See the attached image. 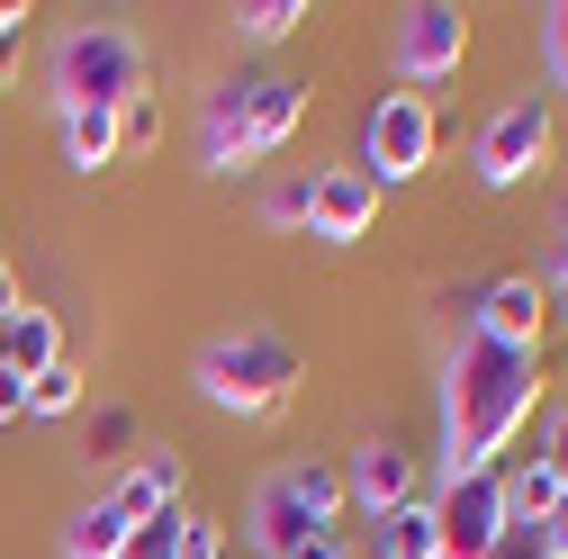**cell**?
Segmentation results:
<instances>
[{
	"label": "cell",
	"mask_w": 568,
	"mask_h": 559,
	"mask_svg": "<svg viewBox=\"0 0 568 559\" xmlns=\"http://www.w3.org/2000/svg\"><path fill=\"white\" fill-rule=\"evenodd\" d=\"M253 559H290L298 541H325L343 532V469L334 460H280L262 487H253Z\"/></svg>",
	"instance_id": "obj_4"
},
{
	"label": "cell",
	"mask_w": 568,
	"mask_h": 559,
	"mask_svg": "<svg viewBox=\"0 0 568 559\" xmlns=\"http://www.w3.org/2000/svg\"><path fill=\"white\" fill-rule=\"evenodd\" d=\"M163 145V91H135L118 109V154H154Z\"/></svg>",
	"instance_id": "obj_21"
},
{
	"label": "cell",
	"mask_w": 568,
	"mask_h": 559,
	"mask_svg": "<svg viewBox=\"0 0 568 559\" xmlns=\"http://www.w3.org/2000/svg\"><path fill=\"white\" fill-rule=\"evenodd\" d=\"M371 559H443V532H434V487H424L415 506L379 515V541H371Z\"/></svg>",
	"instance_id": "obj_16"
},
{
	"label": "cell",
	"mask_w": 568,
	"mask_h": 559,
	"mask_svg": "<svg viewBox=\"0 0 568 559\" xmlns=\"http://www.w3.org/2000/svg\"><path fill=\"white\" fill-rule=\"evenodd\" d=\"M199 163H207V172H253V145H244V91H235V73L199 100Z\"/></svg>",
	"instance_id": "obj_14"
},
{
	"label": "cell",
	"mask_w": 568,
	"mask_h": 559,
	"mask_svg": "<svg viewBox=\"0 0 568 559\" xmlns=\"http://www.w3.org/2000/svg\"><path fill=\"white\" fill-rule=\"evenodd\" d=\"M424 497V469H415V443L406 434H371L362 451L343 460V515H397V506H415Z\"/></svg>",
	"instance_id": "obj_7"
},
{
	"label": "cell",
	"mask_w": 568,
	"mask_h": 559,
	"mask_svg": "<svg viewBox=\"0 0 568 559\" xmlns=\"http://www.w3.org/2000/svg\"><path fill=\"white\" fill-rule=\"evenodd\" d=\"M541 406V353H515V343H487L460 334L452 362H443V478H478V469H506V451L524 443Z\"/></svg>",
	"instance_id": "obj_1"
},
{
	"label": "cell",
	"mask_w": 568,
	"mask_h": 559,
	"mask_svg": "<svg viewBox=\"0 0 568 559\" xmlns=\"http://www.w3.org/2000/svg\"><path fill=\"white\" fill-rule=\"evenodd\" d=\"M550 135H559L550 91H524V100H506V109H487L469 163H478V181H487V190H524V181L550 163Z\"/></svg>",
	"instance_id": "obj_6"
},
{
	"label": "cell",
	"mask_w": 568,
	"mask_h": 559,
	"mask_svg": "<svg viewBox=\"0 0 568 559\" xmlns=\"http://www.w3.org/2000/svg\"><path fill=\"white\" fill-rule=\"evenodd\" d=\"M541 532H550V550L568 559V487H559V506H550V524H541Z\"/></svg>",
	"instance_id": "obj_28"
},
{
	"label": "cell",
	"mask_w": 568,
	"mask_h": 559,
	"mask_svg": "<svg viewBox=\"0 0 568 559\" xmlns=\"http://www.w3.org/2000/svg\"><path fill=\"white\" fill-rule=\"evenodd\" d=\"M460 63H469V10H460V0H415V10L397 19V73H406V91L452 82Z\"/></svg>",
	"instance_id": "obj_8"
},
{
	"label": "cell",
	"mask_w": 568,
	"mask_h": 559,
	"mask_svg": "<svg viewBox=\"0 0 568 559\" xmlns=\"http://www.w3.org/2000/svg\"><path fill=\"white\" fill-rule=\"evenodd\" d=\"M379 207H388V190L362 163H325L316 190H307V235L316 244H362V235H379Z\"/></svg>",
	"instance_id": "obj_9"
},
{
	"label": "cell",
	"mask_w": 568,
	"mask_h": 559,
	"mask_svg": "<svg viewBox=\"0 0 568 559\" xmlns=\"http://www.w3.org/2000/svg\"><path fill=\"white\" fill-rule=\"evenodd\" d=\"M126 443H135V415H126V406H100V415H91V451H100V460H118Z\"/></svg>",
	"instance_id": "obj_25"
},
{
	"label": "cell",
	"mask_w": 568,
	"mask_h": 559,
	"mask_svg": "<svg viewBox=\"0 0 568 559\" xmlns=\"http://www.w3.org/2000/svg\"><path fill=\"white\" fill-rule=\"evenodd\" d=\"M550 506H559V478L524 451V460L506 469V524H550Z\"/></svg>",
	"instance_id": "obj_18"
},
{
	"label": "cell",
	"mask_w": 568,
	"mask_h": 559,
	"mask_svg": "<svg viewBox=\"0 0 568 559\" xmlns=\"http://www.w3.org/2000/svg\"><path fill=\"white\" fill-rule=\"evenodd\" d=\"M190 379H199V397L217 406V415L253 425V415H280V406L298 397L307 362H298V343H290V334H271V325H235V334H217V343L190 362Z\"/></svg>",
	"instance_id": "obj_2"
},
{
	"label": "cell",
	"mask_w": 568,
	"mask_h": 559,
	"mask_svg": "<svg viewBox=\"0 0 568 559\" xmlns=\"http://www.w3.org/2000/svg\"><path fill=\"white\" fill-rule=\"evenodd\" d=\"M532 460H541V469H550V478L568 487V397H559V406L541 415V443H532Z\"/></svg>",
	"instance_id": "obj_23"
},
{
	"label": "cell",
	"mask_w": 568,
	"mask_h": 559,
	"mask_svg": "<svg viewBox=\"0 0 568 559\" xmlns=\"http://www.w3.org/2000/svg\"><path fill=\"white\" fill-rule=\"evenodd\" d=\"M82 397H91V370H82L73 353L28 379V415H45V425H54V415H82Z\"/></svg>",
	"instance_id": "obj_17"
},
{
	"label": "cell",
	"mask_w": 568,
	"mask_h": 559,
	"mask_svg": "<svg viewBox=\"0 0 568 559\" xmlns=\"http://www.w3.org/2000/svg\"><path fill=\"white\" fill-rule=\"evenodd\" d=\"M54 362H63V316L37 307V298H19L10 316H0V370L37 379V370H54Z\"/></svg>",
	"instance_id": "obj_13"
},
{
	"label": "cell",
	"mask_w": 568,
	"mask_h": 559,
	"mask_svg": "<svg viewBox=\"0 0 568 559\" xmlns=\"http://www.w3.org/2000/svg\"><path fill=\"white\" fill-rule=\"evenodd\" d=\"M45 82H54V109H126L145 82V37L118 28V19H73L45 54Z\"/></svg>",
	"instance_id": "obj_3"
},
{
	"label": "cell",
	"mask_w": 568,
	"mask_h": 559,
	"mask_svg": "<svg viewBox=\"0 0 568 559\" xmlns=\"http://www.w3.org/2000/svg\"><path fill=\"white\" fill-rule=\"evenodd\" d=\"M235 91H244V145H253V163L280 154L307 126V82L298 73H271V63H262V73H235Z\"/></svg>",
	"instance_id": "obj_11"
},
{
	"label": "cell",
	"mask_w": 568,
	"mask_h": 559,
	"mask_svg": "<svg viewBox=\"0 0 568 559\" xmlns=\"http://www.w3.org/2000/svg\"><path fill=\"white\" fill-rule=\"evenodd\" d=\"M19 415H28V379L0 370V425H19Z\"/></svg>",
	"instance_id": "obj_27"
},
{
	"label": "cell",
	"mask_w": 568,
	"mask_h": 559,
	"mask_svg": "<svg viewBox=\"0 0 568 559\" xmlns=\"http://www.w3.org/2000/svg\"><path fill=\"white\" fill-rule=\"evenodd\" d=\"M298 28H307V0H253V10H235L244 45H290Z\"/></svg>",
	"instance_id": "obj_19"
},
{
	"label": "cell",
	"mask_w": 568,
	"mask_h": 559,
	"mask_svg": "<svg viewBox=\"0 0 568 559\" xmlns=\"http://www.w3.org/2000/svg\"><path fill=\"white\" fill-rule=\"evenodd\" d=\"M469 334L515 343V353H541V334H550V289H541L532 271H496L487 289L469 298Z\"/></svg>",
	"instance_id": "obj_10"
},
{
	"label": "cell",
	"mask_w": 568,
	"mask_h": 559,
	"mask_svg": "<svg viewBox=\"0 0 568 559\" xmlns=\"http://www.w3.org/2000/svg\"><path fill=\"white\" fill-rule=\"evenodd\" d=\"M541 63H550V82L568 91V0H550V10H541Z\"/></svg>",
	"instance_id": "obj_24"
},
{
	"label": "cell",
	"mask_w": 568,
	"mask_h": 559,
	"mask_svg": "<svg viewBox=\"0 0 568 559\" xmlns=\"http://www.w3.org/2000/svg\"><path fill=\"white\" fill-rule=\"evenodd\" d=\"M434 154H443V109H434V91H379V100L362 109V172H371L379 190L424 181Z\"/></svg>",
	"instance_id": "obj_5"
},
{
	"label": "cell",
	"mask_w": 568,
	"mask_h": 559,
	"mask_svg": "<svg viewBox=\"0 0 568 559\" xmlns=\"http://www.w3.org/2000/svg\"><path fill=\"white\" fill-rule=\"evenodd\" d=\"M19 28H28V10H10V0H0V45H10Z\"/></svg>",
	"instance_id": "obj_31"
},
{
	"label": "cell",
	"mask_w": 568,
	"mask_h": 559,
	"mask_svg": "<svg viewBox=\"0 0 568 559\" xmlns=\"http://www.w3.org/2000/svg\"><path fill=\"white\" fill-rule=\"evenodd\" d=\"M135 524H145V515H135V497H126V487L109 478V487H100L91 506H73V515H63V532H54V550H63V559H118Z\"/></svg>",
	"instance_id": "obj_12"
},
{
	"label": "cell",
	"mask_w": 568,
	"mask_h": 559,
	"mask_svg": "<svg viewBox=\"0 0 568 559\" xmlns=\"http://www.w3.org/2000/svg\"><path fill=\"white\" fill-rule=\"evenodd\" d=\"M54 135H63V163L73 172H109L118 163V109H54Z\"/></svg>",
	"instance_id": "obj_15"
},
{
	"label": "cell",
	"mask_w": 568,
	"mask_h": 559,
	"mask_svg": "<svg viewBox=\"0 0 568 559\" xmlns=\"http://www.w3.org/2000/svg\"><path fill=\"white\" fill-rule=\"evenodd\" d=\"M307 190H316V172L271 181V190H262V226H280V235H290V226H307Z\"/></svg>",
	"instance_id": "obj_22"
},
{
	"label": "cell",
	"mask_w": 568,
	"mask_h": 559,
	"mask_svg": "<svg viewBox=\"0 0 568 559\" xmlns=\"http://www.w3.org/2000/svg\"><path fill=\"white\" fill-rule=\"evenodd\" d=\"M181 541H190V506H163V515H145V524L126 532L118 559H181Z\"/></svg>",
	"instance_id": "obj_20"
},
{
	"label": "cell",
	"mask_w": 568,
	"mask_h": 559,
	"mask_svg": "<svg viewBox=\"0 0 568 559\" xmlns=\"http://www.w3.org/2000/svg\"><path fill=\"white\" fill-rule=\"evenodd\" d=\"M10 307H19V271L0 262V316H10Z\"/></svg>",
	"instance_id": "obj_30"
},
{
	"label": "cell",
	"mask_w": 568,
	"mask_h": 559,
	"mask_svg": "<svg viewBox=\"0 0 568 559\" xmlns=\"http://www.w3.org/2000/svg\"><path fill=\"white\" fill-rule=\"evenodd\" d=\"M19 54H28V28H19L10 45H0V91H10V73H19Z\"/></svg>",
	"instance_id": "obj_29"
},
{
	"label": "cell",
	"mask_w": 568,
	"mask_h": 559,
	"mask_svg": "<svg viewBox=\"0 0 568 559\" xmlns=\"http://www.w3.org/2000/svg\"><path fill=\"white\" fill-rule=\"evenodd\" d=\"M487 559H559V550H550V532H541V524H506Z\"/></svg>",
	"instance_id": "obj_26"
}]
</instances>
